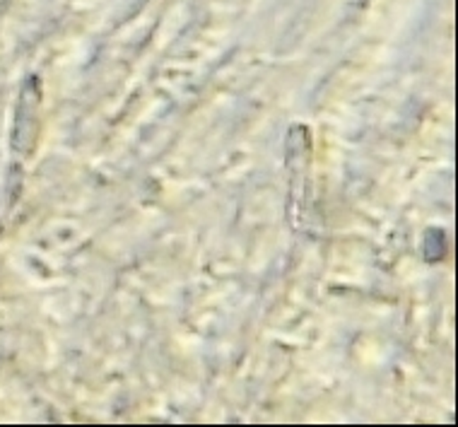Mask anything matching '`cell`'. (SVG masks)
Returning <instances> with one entry per match:
<instances>
[{"mask_svg":"<svg viewBox=\"0 0 458 427\" xmlns=\"http://www.w3.org/2000/svg\"><path fill=\"white\" fill-rule=\"evenodd\" d=\"M311 142L307 126H293L287 133V169H290V220L300 225L309 189Z\"/></svg>","mask_w":458,"mask_h":427,"instance_id":"cell-1","label":"cell"}]
</instances>
